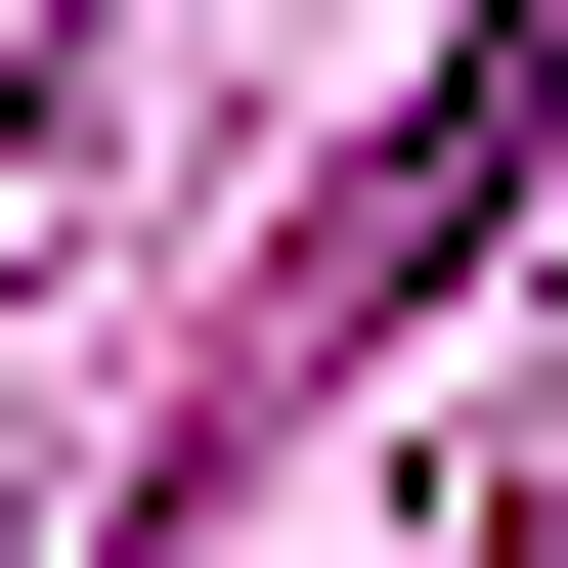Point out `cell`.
<instances>
[{"label": "cell", "instance_id": "obj_1", "mask_svg": "<svg viewBox=\"0 0 568 568\" xmlns=\"http://www.w3.org/2000/svg\"><path fill=\"white\" fill-rule=\"evenodd\" d=\"M525 175H568V0H481V44H437V88H394V175H351V219H306V263H263V351H394V306H437V263H481V219H525Z\"/></svg>", "mask_w": 568, "mask_h": 568}]
</instances>
